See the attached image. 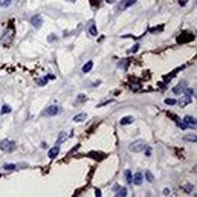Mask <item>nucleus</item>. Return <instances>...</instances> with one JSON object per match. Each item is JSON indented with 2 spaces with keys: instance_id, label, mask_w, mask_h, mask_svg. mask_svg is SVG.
<instances>
[{
  "instance_id": "obj_1",
  "label": "nucleus",
  "mask_w": 197,
  "mask_h": 197,
  "mask_svg": "<svg viewBox=\"0 0 197 197\" xmlns=\"http://www.w3.org/2000/svg\"><path fill=\"white\" fill-rule=\"evenodd\" d=\"M12 40H14V29L9 28V29H6L3 37L0 38V43H2L3 46H9V44L12 43Z\"/></svg>"
},
{
  "instance_id": "obj_2",
  "label": "nucleus",
  "mask_w": 197,
  "mask_h": 197,
  "mask_svg": "<svg viewBox=\"0 0 197 197\" xmlns=\"http://www.w3.org/2000/svg\"><path fill=\"white\" fill-rule=\"evenodd\" d=\"M0 150H3V151H14L16 150V144H14L11 139H3V141H0Z\"/></svg>"
},
{
  "instance_id": "obj_3",
  "label": "nucleus",
  "mask_w": 197,
  "mask_h": 197,
  "mask_svg": "<svg viewBox=\"0 0 197 197\" xmlns=\"http://www.w3.org/2000/svg\"><path fill=\"white\" fill-rule=\"evenodd\" d=\"M145 147H147V144L144 141H134L128 148H130V151H133V153H141V151H144Z\"/></svg>"
},
{
  "instance_id": "obj_4",
  "label": "nucleus",
  "mask_w": 197,
  "mask_h": 197,
  "mask_svg": "<svg viewBox=\"0 0 197 197\" xmlns=\"http://www.w3.org/2000/svg\"><path fill=\"white\" fill-rule=\"evenodd\" d=\"M134 3H136V0H122L121 3H118L116 11H124V9H127V8H130V6L134 5Z\"/></svg>"
},
{
  "instance_id": "obj_5",
  "label": "nucleus",
  "mask_w": 197,
  "mask_h": 197,
  "mask_svg": "<svg viewBox=\"0 0 197 197\" xmlns=\"http://www.w3.org/2000/svg\"><path fill=\"white\" fill-rule=\"evenodd\" d=\"M60 112H61V109H60L58 105H50V107H48L46 110H44V115L46 116H55Z\"/></svg>"
},
{
  "instance_id": "obj_6",
  "label": "nucleus",
  "mask_w": 197,
  "mask_h": 197,
  "mask_svg": "<svg viewBox=\"0 0 197 197\" xmlns=\"http://www.w3.org/2000/svg\"><path fill=\"white\" fill-rule=\"evenodd\" d=\"M31 23H32V26L35 28V29H38V28H41V23H43V18H41V16H34L32 18H31Z\"/></svg>"
},
{
  "instance_id": "obj_7",
  "label": "nucleus",
  "mask_w": 197,
  "mask_h": 197,
  "mask_svg": "<svg viewBox=\"0 0 197 197\" xmlns=\"http://www.w3.org/2000/svg\"><path fill=\"white\" fill-rule=\"evenodd\" d=\"M186 89V82L183 81V82H180V84L179 86H176V87H174L173 89V93H176V95H179V93H182V92H183V90Z\"/></svg>"
},
{
  "instance_id": "obj_8",
  "label": "nucleus",
  "mask_w": 197,
  "mask_h": 197,
  "mask_svg": "<svg viewBox=\"0 0 197 197\" xmlns=\"http://www.w3.org/2000/svg\"><path fill=\"white\" fill-rule=\"evenodd\" d=\"M183 122H185L188 127H193V128H196V124H197L196 119H194L193 116H185V118H183Z\"/></svg>"
},
{
  "instance_id": "obj_9",
  "label": "nucleus",
  "mask_w": 197,
  "mask_h": 197,
  "mask_svg": "<svg viewBox=\"0 0 197 197\" xmlns=\"http://www.w3.org/2000/svg\"><path fill=\"white\" fill-rule=\"evenodd\" d=\"M58 153H60V145H55L54 148H50V150H49L48 156H49L50 159H55V157L58 156Z\"/></svg>"
},
{
  "instance_id": "obj_10",
  "label": "nucleus",
  "mask_w": 197,
  "mask_h": 197,
  "mask_svg": "<svg viewBox=\"0 0 197 197\" xmlns=\"http://www.w3.org/2000/svg\"><path fill=\"white\" fill-rule=\"evenodd\" d=\"M186 37H179V38H177V41L179 43H186V41H191V40H194V35L193 34H185Z\"/></svg>"
},
{
  "instance_id": "obj_11",
  "label": "nucleus",
  "mask_w": 197,
  "mask_h": 197,
  "mask_svg": "<svg viewBox=\"0 0 197 197\" xmlns=\"http://www.w3.org/2000/svg\"><path fill=\"white\" fill-rule=\"evenodd\" d=\"M142 180H144V174L139 171V173H136L134 174V179H133V182H134V185H141L142 183Z\"/></svg>"
},
{
  "instance_id": "obj_12",
  "label": "nucleus",
  "mask_w": 197,
  "mask_h": 197,
  "mask_svg": "<svg viewBox=\"0 0 197 197\" xmlns=\"http://www.w3.org/2000/svg\"><path fill=\"white\" fill-rule=\"evenodd\" d=\"M133 121H134V119H133V116H124L122 119L119 121V122H121V125H127V124H132Z\"/></svg>"
},
{
  "instance_id": "obj_13",
  "label": "nucleus",
  "mask_w": 197,
  "mask_h": 197,
  "mask_svg": "<svg viewBox=\"0 0 197 197\" xmlns=\"http://www.w3.org/2000/svg\"><path fill=\"white\" fill-rule=\"evenodd\" d=\"M86 118H87V115H86V113H80V115L73 116V121H75V122H82V121H84Z\"/></svg>"
},
{
  "instance_id": "obj_14",
  "label": "nucleus",
  "mask_w": 197,
  "mask_h": 197,
  "mask_svg": "<svg viewBox=\"0 0 197 197\" xmlns=\"http://www.w3.org/2000/svg\"><path fill=\"white\" fill-rule=\"evenodd\" d=\"M92 67H93V63H92V61H87L84 66H82V72H84V73H87L90 69H92Z\"/></svg>"
},
{
  "instance_id": "obj_15",
  "label": "nucleus",
  "mask_w": 197,
  "mask_h": 197,
  "mask_svg": "<svg viewBox=\"0 0 197 197\" xmlns=\"http://www.w3.org/2000/svg\"><path fill=\"white\" fill-rule=\"evenodd\" d=\"M66 139H67V134H66V133H60L58 139H57V145H60V144H63Z\"/></svg>"
},
{
  "instance_id": "obj_16",
  "label": "nucleus",
  "mask_w": 197,
  "mask_h": 197,
  "mask_svg": "<svg viewBox=\"0 0 197 197\" xmlns=\"http://www.w3.org/2000/svg\"><path fill=\"white\" fill-rule=\"evenodd\" d=\"M116 196L118 197H125L127 196V189L125 188H118L116 189Z\"/></svg>"
},
{
  "instance_id": "obj_17",
  "label": "nucleus",
  "mask_w": 197,
  "mask_h": 197,
  "mask_svg": "<svg viewBox=\"0 0 197 197\" xmlns=\"http://www.w3.org/2000/svg\"><path fill=\"white\" fill-rule=\"evenodd\" d=\"M183 92H185V95H186L188 98H193V96H196V90H194V89H185Z\"/></svg>"
},
{
  "instance_id": "obj_18",
  "label": "nucleus",
  "mask_w": 197,
  "mask_h": 197,
  "mask_svg": "<svg viewBox=\"0 0 197 197\" xmlns=\"http://www.w3.org/2000/svg\"><path fill=\"white\" fill-rule=\"evenodd\" d=\"M89 34L92 35V37H96V35H98V29H96L95 25H92V26L89 28Z\"/></svg>"
},
{
  "instance_id": "obj_19",
  "label": "nucleus",
  "mask_w": 197,
  "mask_h": 197,
  "mask_svg": "<svg viewBox=\"0 0 197 197\" xmlns=\"http://www.w3.org/2000/svg\"><path fill=\"white\" fill-rule=\"evenodd\" d=\"M125 179H127L128 183H133V177H132V171H130V170L125 171Z\"/></svg>"
},
{
  "instance_id": "obj_20",
  "label": "nucleus",
  "mask_w": 197,
  "mask_h": 197,
  "mask_svg": "<svg viewBox=\"0 0 197 197\" xmlns=\"http://www.w3.org/2000/svg\"><path fill=\"white\" fill-rule=\"evenodd\" d=\"M12 2H14V0H0V6H3V8H6V6H9Z\"/></svg>"
},
{
  "instance_id": "obj_21",
  "label": "nucleus",
  "mask_w": 197,
  "mask_h": 197,
  "mask_svg": "<svg viewBox=\"0 0 197 197\" xmlns=\"http://www.w3.org/2000/svg\"><path fill=\"white\" fill-rule=\"evenodd\" d=\"M165 104H168V105H174V104H176V100H174V98H166V100H165Z\"/></svg>"
},
{
  "instance_id": "obj_22",
  "label": "nucleus",
  "mask_w": 197,
  "mask_h": 197,
  "mask_svg": "<svg viewBox=\"0 0 197 197\" xmlns=\"http://www.w3.org/2000/svg\"><path fill=\"white\" fill-rule=\"evenodd\" d=\"M189 101H191V98H188V96H186V100H180V101H179V104L182 105V107H183V105H186Z\"/></svg>"
},
{
  "instance_id": "obj_23",
  "label": "nucleus",
  "mask_w": 197,
  "mask_h": 197,
  "mask_svg": "<svg viewBox=\"0 0 197 197\" xmlns=\"http://www.w3.org/2000/svg\"><path fill=\"white\" fill-rule=\"evenodd\" d=\"M145 177H147V180H148V182H153V180H154L153 174H151L150 171H147V173H145Z\"/></svg>"
},
{
  "instance_id": "obj_24",
  "label": "nucleus",
  "mask_w": 197,
  "mask_h": 197,
  "mask_svg": "<svg viewBox=\"0 0 197 197\" xmlns=\"http://www.w3.org/2000/svg\"><path fill=\"white\" fill-rule=\"evenodd\" d=\"M138 49H139V44H134V46L128 50V54H134V52H138Z\"/></svg>"
},
{
  "instance_id": "obj_25",
  "label": "nucleus",
  "mask_w": 197,
  "mask_h": 197,
  "mask_svg": "<svg viewBox=\"0 0 197 197\" xmlns=\"http://www.w3.org/2000/svg\"><path fill=\"white\" fill-rule=\"evenodd\" d=\"M5 170H8V171H12V170H16V165H14V164H8V165H5Z\"/></svg>"
},
{
  "instance_id": "obj_26",
  "label": "nucleus",
  "mask_w": 197,
  "mask_h": 197,
  "mask_svg": "<svg viewBox=\"0 0 197 197\" xmlns=\"http://www.w3.org/2000/svg\"><path fill=\"white\" fill-rule=\"evenodd\" d=\"M89 156H95L93 159H102V156H104V154H101V153H90Z\"/></svg>"
},
{
  "instance_id": "obj_27",
  "label": "nucleus",
  "mask_w": 197,
  "mask_h": 197,
  "mask_svg": "<svg viewBox=\"0 0 197 197\" xmlns=\"http://www.w3.org/2000/svg\"><path fill=\"white\" fill-rule=\"evenodd\" d=\"M48 77L46 78H41V80H38V86H44V84H46V82H48Z\"/></svg>"
},
{
  "instance_id": "obj_28",
  "label": "nucleus",
  "mask_w": 197,
  "mask_h": 197,
  "mask_svg": "<svg viewBox=\"0 0 197 197\" xmlns=\"http://www.w3.org/2000/svg\"><path fill=\"white\" fill-rule=\"evenodd\" d=\"M9 112H11L9 105H3V107H2V113H9Z\"/></svg>"
},
{
  "instance_id": "obj_29",
  "label": "nucleus",
  "mask_w": 197,
  "mask_h": 197,
  "mask_svg": "<svg viewBox=\"0 0 197 197\" xmlns=\"http://www.w3.org/2000/svg\"><path fill=\"white\" fill-rule=\"evenodd\" d=\"M185 139H186V141H193V142H196V134H191V136H185Z\"/></svg>"
},
{
  "instance_id": "obj_30",
  "label": "nucleus",
  "mask_w": 197,
  "mask_h": 197,
  "mask_svg": "<svg viewBox=\"0 0 197 197\" xmlns=\"http://www.w3.org/2000/svg\"><path fill=\"white\" fill-rule=\"evenodd\" d=\"M118 66H119V67H122V69L125 70V69H127V61H121Z\"/></svg>"
},
{
  "instance_id": "obj_31",
  "label": "nucleus",
  "mask_w": 197,
  "mask_h": 197,
  "mask_svg": "<svg viewBox=\"0 0 197 197\" xmlns=\"http://www.w3.org/2000/svg\"><path fill=\"white\" fill-rule=\"evenodd\" d=\"M82 101H86V96H84V95H80L78 100H77V102H82Z\"/></svg>"
},
{
  "instance_id": "obj_32",
  "label": "nucleus",
  "mask_w": 197,
  "mask_h": 197,
  "mask_svg": "<svg viewBox=\"0 0 197 197\" xmlns=\"http://www.w3.org/2000/svg\"><path fill=\"white\" fill-rule=\"evenodd\" d=\"M183 189H185V191H188V193H189V191H191V189H193V185H185V186H183Z\"/></svg>"
},
{
  "instance_id": "obj_33",
  "label": "nucleus",
  "mask_w": 197,
  "mask_h": 197,
  "mask_svg": "<svg viewBox=\"0 0 197 197\" xmlns=\"http://www.w3.org/2000/svg\"><path fill=\"white\" fill-rule=\"evenodd\" d=\"M95 196L96 197H101L102 194H101V189H95Z\"/></svg>"
},
{
  "instance_id": "obj_34",
  "label": "nucleus",
  "mask_w": 197,
  "mask_h": 197,
  "mask_svg": "<svg viewBox=\"0 0 197 197\" xmlns=\"http://www.w3.org/2000/svg\"><path fill=\"white\" fill-rule=\"evenodd\" d=\"M130 89H132V90H139V86H138V84H134V86L132 84V86H130Z\"/></svg>"
},
{
  "instance_id": "obj_35",
  "label": "nucleus",
  "mask_w": 197,
  "mask_h": 197,
  "mask_svg": "<svg viewBox=\"0 0 197 197\" xmlns=\"http://www.w3.org/2000/svg\"><path fill=\"white\" fill-rule=\"evenodd\" d=\"M164 196H170V189H168V188L164 189Z\"/></svg>"
},
{
  "instance_id": "obj_36",
  "label": "nucleus",
  "mask_w": 197,
  "mask_h": 197,
  "mask_svg": "<svg viewBox=\"0 0 197 197\" xmlns=\"http://www.w3.org/2000/svg\"><path fill=\"white\" fill-rule=\"evenodd\" d=\"M105 2H107V3H115L116 0H105Z\"/></svg>"
},
{
  "instance_id": "obj_37",
  "label": "nucleus",
  "mask_w": 197,
  "mask_h": 197,
  "mask_svg": "<svg viewBox=\"0 0 197 197\" xmlns=\"http://www.w3.org/2000/svg\"><path fill=\"white\" fill-rule=\"evenodd\" d=\"M72 2H75V0H72Z\"/></svg>"
}]
</instances>
